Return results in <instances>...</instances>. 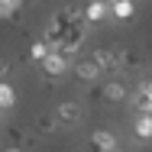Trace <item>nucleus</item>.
Masks as SVG:
<instances>
[{
  "instance_id": "0eeeda50",
  "label": "nucleus",
  "mask_w": 152,
  "mask_h": 152,
  "mask_svg": "<svg viewBox=\"0 0 152 152\" xmlns=\"http://www.w3.org/2000/svg\"><path fill=\"white\" fill-rule=\"evenodd\" d=\"M91 146L100 149V152H113L120 142H117V136H113L110 129H94V133H91Z\"/></svg>"
},
{
  "instance_id": "f8f14e48",
  "label": "nucleus",
  "mask_w": 152,
  "mask_h": 152,
  "mask_svg": "<svg viewBox=\"0 0 152 152\" xmlns=\"http://www.w3.org/2000/svg\"><path fill=\"white\" fill-rule=\"evenodd\" d=\"M55 126H58L55 113H39V117H36V133H42V136L55 133Z\"/></svg>"
},
{
  "instance_id": "9b49d317",
  "label": "nucleus",
  "mask_w": 152,
  "mask_h": 152,
  "mask_svg": "<svg viewBox=\"0 0 152 152\" xmlns=\"http://www.w3.org/2000/svg\"><path fill=\"white\" fill-rule=\"evenodd\" d=\"M10 107H16V91L10 81L0 78V110H10Z\"/></svg>"
},
{
  "instance_id": "6e6552de",
  "label": "nucleus",
  "mask_w": 152,
  "mask_h": 152,
  "mask_svg": "<svg viewBox=\"0 0 152 152\" xmlns=\"http://www.w3.org/2000/svg\"><path fill=\"white\" fill-rule=\"evenodd\" d=\"M104 100L123 104V100H129V88H126L123 81H107V84H104Z\"/></svg>"
},
{
  "instance_id": "20e7f679",
  "label": "nucleus",
  "mask_w": 152,
  "mask_h": 152,
  "mask_svg": "<svg viewBox=\"0 0 152 152\" xmlns=\"http://www.w3.org/2000/svg\"><path fill=\"white\" fill-rule=\"evenodd\" d=\"M71 68H75V78H78V81H84V84L100 81V75H104V71L97 68V61H94V58H78Z\"/></svg>"
},
{
  "instance_id": "39448f33",
  "label": "nucleus",
  "mask_w": 152,
  "mask_h": 152,
  "mask_svg": "<svg viewBox=\"0 0 152 152\" xmlns=\"http://www.w3.org/2000/svg\"><path fill=\"white\" fill-rule=\"evenodd\" d=\"M91 58L100 71H120V49H94Z\"/></svg>"
},
{
  "instance_id": "4468645a",
  "label": "nucleus",
  "mask_w": 152,
  "mask_h": 152,
  "mask_svg": "<svg viewBox=\"0 0 152 152\" xmlns=\"http://www.w3.org/2000/svg\"><path fill=\"white\" fill-rule=\"evenodd\" d=\"M20 7H23V0H0V16L3 20H13L20 13Z\"/></svg>"
},
{
  "instance_id": "ddd939ff",
  "label": "nucleus",
  "mask_w": 152,
  "mask_h": 152,
  "mask_svg": "<svg viewBox=\"0 0 152 152\" xmlns=\"http://www.w3.org/2000/svg\"><path fill=\"white\" fill-rule=\"evenodd\" d=\"M49 49H52V45H49L45 39H36V42L29 45V58H32V61H42L45 55H49Z\"/></svg>"
},
{
  "instance_id": "f03ea898",
  "label": "nucleus",
  "mask_w": 152,
  "mask_h": 152,
  "mask_svg": "<svg viewBox=\"0 0 152 152\" xmlns=\"http://www.w3.org/2000/svg\"><path fill=\"white\" fill-rule=\"evenodd\" d=\"M42 65V75H49V78H61L68 68H71V58H65L61 52H55V49H49V55L39 61Z\"/></svg>"
},
{
  "instance_id": "2eb2a0df",
  "label": "nucleus",
  "mask_w": 152,
  "mask_h": 152,
  "mask_svg": "<svg viewBox=\"0 0 152 152\" xmlns=\"http://www.w3.org/2000/svg\"><path fill=\"white\" fill-rule=\"evenodd\" d=\"M7 71H10V61L0 55V78H7Z\"/></svg>"
},
{
  "instance_id": "1a4fd4ad",
  "label": "nucleus",
  "mask_w": 152,
  "mask_h": 152,
  "mask_svg": "<svg viewBox=\"0 0 152 152\" xmlns=\"http://www.w3.org/2000/svg\"><path fill=\"white\" fill-rule=\"evenodd\" d=\"M133 136L136 139H152V113H136L133 117Z\"/></svg>"
},
{
  "instance_id": "7ed1b4c3",
  "label": "nucleus",
  "mask_w": 152,
  "mask_h": 152,
  "mask_svg": "<svg viewBox=\"0 0 152 152\" xmlns=\"http://www.w3.org/2000/svg\"><path fill=\"white\" fill-rule=\"evenodd\" d=\"M81 10H84V26H97V23H104V20L110 16V3H107V0H91V3H84Z\"/></svg>"
},
{
  "instance_id": "dca6fc26",
  "label": "nucleus",
  "mask_w": 152,
  "mask_h": 152,
  "mask_svg": "<svg viewBox=\"0 0 152 152\" xmlns=\"http://www.w3.org/2000/svg\"><path fill=\"white\" fill-rule=\"evenodd\" d=\"M0 113H3V110H0Z\"/></svg>"
},
{
  "instance_id": "423d86ee",
  "label": "nucleus",
  "mask_w": 152,
  "mask_h": 152,
  "mask_svg": "<svg viewBox=\"0 0 152 152\" xmlns=\"http://www.w3.org/2000/svg\"><path fill=\"white\" fill-rule=\"evenodd\" d=\"M129 100H133V107H136V110L152 113V81H142L136 91L129 94Z\"/></svg>"
},
{
  "instance_id": "f257e3e1",
  "label": "nucleus",
  "mask_w": 152,
  "mask_h": 152,
  "mask_svg": "<svg viewBox=\"0 0 152 152\" xmlns=\"http://www.w3.org/2000/svg\"><path fill=\"white\" fill-rule=\"evenodd\" d=\"M55 120L61 126H78V123L84 120V107L78 100H61L58 107H55Z\"/></svg>"
},
{
  "instance_id": "9d476101",
  "label": "nucleus",
  "mask_w": 152,
  "mask_h": 152,
  "mask_svg": "<svg viewBox=\"0 0 152 152\" xmlns=\"http://www.w3.org/2000/svg\"><path fill=\"white\" fill-rule=\"evenodd\" d=\"M110 16L133 20V16H136V0H110Z\"/></svg>"
}]
</instances>
